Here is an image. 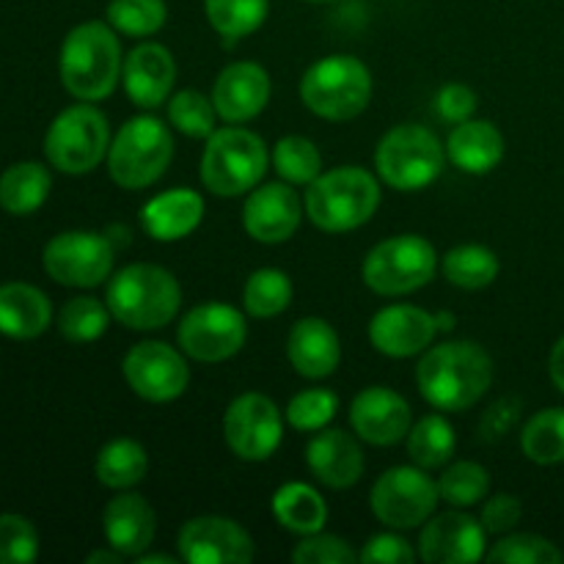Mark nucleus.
<instances>
[{
  "label": "nucleus",
  "mask_w": 564,
  "mask_h": 564,
  "mask_svg": "<svg viewBox=\"0 0 564 564\" xmlns=\"http://www.w3.org/2000/svg\"><path fill=\"white\" fill-rule=\"evenodd\" d=\"M53 306L42 290L22 281L0 286V334L9 339H36L50 328Z\"/></svg>",
  "instance_id": "cd10ccee"
},
{
  "label": "nucleus",
  "mask_w": 564,
  "mask_h": 564,
  "mask_svg": "<svg viewBox=\"0 0 564 564\" xmlns=\"http://www.w3.org/2000/svg\"><path fill=\"white\" fill-rule=\"evenodd\" d=\"M306 466L314 477L334 490L352 488L364 477V449L345 430H319L306 444Z\"/></svg>",
  "instance_id": "b1692460"
},
{
  "label": "nucleus",
  "mask_w": 564,
  "mask_h": 564,
  "mask_svg": "<svg viewBox=\"0 0 564 564\" xmlns=\"http://www.w3.org/2000/svg\"><path fill=\"white\" fill-rule=\"evenodd\" d=\"M518 416H521V402L505 397V400L494 402V405L482 413V419H479V435H482L485 441L501 438V435H507L516 427Z\"/></svg>",
  "instance_id": "8fccbe9b"
},
{
  "label": "nucleus",
  "mask_w": 564,
  "mask_h": 564,
  "mask_svg": "<svg viewBox=\"0 0 564 564\" xmlns=\"http://www.w3.org/2000/svg\"><path fill=\"white\" fill-rule=\"evenodd\" d=\"M207 20L220 36H251L268 20V0H204Z\"/></svg>",
  "instance_id": "4c0bfd02"
},
{
  "label": "nucleus",
  "mask_w": 564,
  "mask_h": 564,
  "mask_svg": "<svg viewBox=\"0 0 564 564\" xmlns=\"http://www.w3.org/2000/svg\"><path fill=\"white\" fill-rule=\"evenodd\" d=\"M308 3H328V0H308Z\"/></svg>",
  "instance_id": "6e6d98bb"
},
{
  "label": "nucleus",
  "mask_w": 564,
  "mask_h": 564,
  "mask_svg": "<svg viewBox=\"0 0 564 564\" xmlns=\"http://www.w3.org/2000/svg\"><path fill=\"white\" fill-rule=\"evenodd\" d=\"M97 479L102 488L132 490L143 482L149 471V455L138 441L113 438L99 449L97 455Z\"/></svg>",
  "instance_id": "7c9ffc66"
},
{
  "label": "nucleus",
  "mask_w": 564,
  "mask_h": 564,
  "mask_svg": "<svg viewBox=\"0 0 564 564\" xmlns=\"http://www.w3.org/2000/svg\"><path fill=\"white\" fill-rule=\"evenodd\" d=\"M477 102L479 99L471 86H466V83H446L435 94V113L444 121H449V124H460V121L474 119Z\"/></svg>",
  "instance_id": "de8ad7c7"
},
{
  "label": "nucleus",
  "mask_w": 564,
  "mask_h": 564,
  "mask_svg": "<svg viewBox=\"0 0 564 564\" xmlns=\"http://www.w3.org/2000/svg\"><path fill=\"white\" fill-rule=\"evenodd\" d=\"M441 501L457 510H468V507L482 505L488 499L490 490V474L474 460H457L446 468L438 477Z\"/></svg>",
  "instance_id": "58836bf2"
},
{
  "label": "nucleus",
  "mask_w": 564,
  "mask_h": 564,
  "mask_svg": "<svg viewBox=\"0 0 564 564\" xmlns=\"http://www.w3.org/2000/svg\"><path fill=\"white\" fill-rule=\"evenodd\" d=\"M105 17L121 36L147 39L165 25L169 9L163 0H110Z\"/></svg>",
  "instance_id": "ea45409f"
},
{
  "label": "nucleus",
  "mask_w": 564,
  "mask_h": 564,
  "mask_svg": "<svg viewBox=\"0 0 564 564\" xmlns=\"http://www.w3.org/2000/svg\"><path fill=\"white\" fill-rule=\"evenodd\" d=\"M301 99L314 116L328 121H350L367 110L372 99V75L356 55H328L303 72Z\"/></svg>",
  "instance_id": "39448f33"
},
{
  "label": "nucleus",
  "mask_w": 564,
  "mask_h": 564,
  "mask_svg": "<svg viewBox=\"0 0 564 564\" xmlns=\"http://www.w3.org/2000/svg\"><path fill=\"white\" fill-rule=\"evenodd\" d=\"M138 564H174V556H169V554H141L135 560Z\"/></svg>",
  "instance_id": "864d4df0"
},
{
  "label": "nucleus",
  "mask_w": 564,
  "mask_h": 564,
  "mask_svg": "<svg viewBox=\"0 0 564 564\" xmlns=\"http://www.w3.org/2000/svg\"><path fill=\"white\" fill-rule=\"evenodd\" d=\"M446 147L422 124H400L386 132L375 152L380 180L400 193H416L433 185L444 171Z\"/></svg>",
  "instance_id": "6e6552de"
},
{
  "label": "nucleus",
  "mask_w": 564,
  "mask_h": 564,
  "mask_svg": "<svg viewBox=\"0 0 564 564\" xmlns=\"http://www.w3.org/2000/svg\"><path fill=\"white\" fill-rule=\"evenodd\" d=\"M350 427L372 446H394L413 427L411 405L389 386H369L358 391L350 405Z\"/></svg>",
  "instance_id": "6ab92c4d"
},
{
  "label": "nucleus",
  "mask_w": 564,
  "mask_h": 564,
  "mask_svg": "<svg viewBox=\"0 0 564 564\" xmlns=\"http://www.w3.org/2000/svg\"><path fill=\"white\" fill-rule=\"evenodd\" d=\"M286 358L306 380H323L336 372L341 361V341L334 325L323 317H303L292 325L286 339Z\"/></svg>",
  "instance_id": "393cba45"
},
{
  "label": "nucleus",
  "mask_w": 564,
  "mask_h": 564,
  "mask_svg": "<svg viewBox=\"0 0 564 564\" xmlns=\"http://www.w3.org/2000/svg\"><path fill=\"white\" fill-rule=\"evenodd\" d=\"M105 303L110 317L130 330H158L174 323L182 306V286L160 264L135 262L110 275Z\"/></svg>",
  "instance_id": "7ed1b4c3"
},
{
  "label": "nucleus",
  "mask_w": 564,
  "mask_h": 564,
  "mask_svg": "<svg viewBox=\"0 0 564 564\" xmlns=\"http://www.w3.org/2000/svg\"><path fill=\"white\" fill-rule=\"evenodd\" d=\"M494 383V358L471 339L427 347L416 367V386L424 400L444 413L477 405Z\"/></svg>",
  "instance_id": "f257e3e1"
},
{
  "label": "nucleus",
  "mask_w": 564,
  "mask_h": 564,
  "mask_svg": "<svg viewBox=\"0 0 564 564\" xmlns=\"http://www.w3.org/2000/svg\"><path fill=\"white\" fill-rule=\"evenodd\" d=\"M441 270H444L446 281L460 290L477 292L494 284L499 279V257L490 251L488 246H477V242H466V246H455L452 251L444 253L441 259Z\"/></svg>",
  "instance_id": "473e14b6"
},
{
  "label": "nucleus",
  "mask_w": 564,
  "mask_h": 564,
  "mask_svg": "<svg viewBox=\"0 0 564 564\" xmlns=\"http://www.w3.org/2000/svg\"><path fill=\"white\" fill-rule=\"evenodd\" d=\"M39 556L36 527L25 516H0V564H31Z\"/></svg>",
  "instance_id": "c03bdc74"
},
{
  "label": "nucleus",
  "mask_w": 564,
  "mask_h": 564,
  "mask_svg": "<svg viewBox=\"0 0 564 564\" xmlns=\"http://www.w3.org/2000/svg\"><path fill=\"white\" fill-rule=\"evenodd\" d=\"M292 295L295 290L284 270L259 268L248 275L246 286H242V308L253 319H273L290 308Z\"/></svg>",
  "instance_id": "72a5a7b5"
},
{
  "label": "nucleus",
  "mask_w": 564,
  "mask_h": 564,
  "mask_svg": "<svg viewBox=\"0 0 564 564\" xmlns=\"http://www.w3.org/2000/svg\"><path fill=\"white\" fill-rule=\"evenodd\" d=\"M435 323H438V330H452L455 328V314L438 312L435 314Z\"/></svg>",
  "instance_id": "5fc2aeb1"
},
{
  "label": "nucleus",
  "mask_w": 564,
  "mask_h": 564,
  "mask_svg": "<svg viewBox=\"0 0 564 564\" xmlns=\"http://www.w3.org/2000/svg\"><path fill=\"white\" fill-rule=\"evenodd\" d=\"M485 560L496 564H562L564 554L551 540L540 534H505L494 549L485 554Z\"/></svg>",
  "instance_id": "37998d69"
},
{
  "label": "nucleus",
  "mask_w": 564,
  "mask_h": 564,
  "mask_svg": "<svg viewBox=\"0 0 564 564\" xmlns=\"http://www.w3.org/2000/svg\"><path fill=\"white\" fill-rule=\"evenodd\" d=\"M441 501L438 482L419 466H394L375 479L369 507L375 518L389 529L424 527L435 516Z\"/></svg>",
  "instance_id": "9b49d317"
},
{
  "label": "nucleus",
  "mask_w": 564,
  "mask_h": 564,
  "mask_svg": "<svg viewBox=\"0 0 564 564\" xmlns=\"http://www.w3.org/2000/svg\"><path fill=\"white\" fill-rule=\"evenodd\" d=\"M121 375L132 394L147 402H174L191 383L185 356L165 341H138L121 358Z\"/></svg>",
  "instance_id": "2eb2a0df"
},
{
  "label": "nucleus",
  "mask_w": 564,
  "mask_h": 564,
  "mask_svg": "<svg viewBox=\"0 0 564 564\" xmlns=\"http://www.w3.org/2000/svg\"><path fill=\"white\" fill-rule=\"evenodd\" d=\"M42 262L58 284L91 290L113 273V242L99 231H61L44 246Z\"/></svg>",
  "instance_id": "f8f14e48"
},
{
  "label": "nucleus",
  "mask_w": 564,
  "mask_h": 564,
  "mask_svg": "<svg viewBox=\"0 0 564 564\" xmlns=\"http://www.w3.org/2000/svg\"><path fill=\"white\" fill-rule=\"evenodd\" d=\"M303 209L306 207L301 196L286 182L257 185L248 193L246 207H242V226L251 240L279 246L295 235L303 220Z\"/></svg>",
  "instance_id": "a211bd4d"
},
{
  "label": "nucleus",
  "mask_w": 564,
  "mask_h": 564,
  "mask_svg": "<svg viewBox=\"0 0 564 564\" xmlns=\"http://www.w3.org/2000/svg\"><path fill=\"white\" fill-rule=\"evenodd\" d=\"M121 66L124 55L119 36L108 22H80L61 44V83L80 102H99L110 97L116 83L121 80Z\"/></svg>",
  "instance_id": "f03ea898"
},
{
  "label": "nucleus",
  "mask_w": 564,
  "mask_h": 564,
  "mask_svg": "<svg viewBox=\"0 0 564 564\" xmlns=\"http://www.w3.org/2000/svg\"><path fill=\"white\" fill-rule=\"evenodd\" d=\"M213 105L226 124H246L257 119L270 99V75L262 64L235 61L226 66L213 86Z\"/></svg>",
  "instance_id": "412c9836"
},
{
  "label": "nucleus",
  "mask_w": 564,
  "mask_h": 564,
  "mask_svg": "<svg viewBox=\"0 0 564 564\" xmlns=\"http://www.w3.org/2000/svg\"><path fill=\"white\" fill-rule=\"evenodd\" d=\"M169 121L174 130H180L182 135L187 138H209L218 127H215V119H218V110H215L213 97H204L202 91H193V88H185V91H176L169 97Z\"/></svg>",
  "instance_id": "a19ab883"
},
{
  "label": "nucleus",
  "mask_w": 564,
  "mask_h": 564,
  "mask_svg": "<svg viewBox=\"0 0 564 564\" xmlns=\"http://www.w3.org/2000/svg\"><path fill=\"white\" fill-rule=\"evenodd\" d=\"M521 449L538 466L564 463V408L534 413L521 430Z\"/></svg>",
  "instance_id": "f704fd0d"
},
{
  "label": "nucleus",
  "mask_w": 564,
  "mask_h": 564,
  "mask_svg": "<svg viewBox=\"0 0 564 564\" xmlns=\"http://www.w3.org/2000/svg\"><path fill=\"white\" fill-rule=\"evenodd\" d=\"M416 560V549L402 534L383 532L364 543L358 562L364 564H411Z\"/></svg>",
  "instance_id": "49530a36"
},
{
  "label": "nucleus",
  "mask_w": 564,
  "mask_h": 564,
  "mask_svg": "<svg viewBox=\"0 0 564 564\" xmlns=\"http://www.w3.org/2000/svg\"><path fill=\"white\" fill-rule=\"evenodd\" d=\"M549 375H551V380H554L556 389H560L562 394H564V336H562L560 341H556L554 350H551V356H549Z\"/></svg>",
  "instance_id": "3c124183"
},
{
  "label": "nucleus",
  "mask_w": 564,
  "mask_h": 564,
  "mask_svg": "<svg viewBox=\"0 0 564 564\" xmlns=\"http://www.w3.org/2000/svg\"><path fill=\"white\" fill-rule=\"evenodd\" d=\"M303 207L319 231L345 235V231L361 229L378 213L380 185L361 165H339V169L323 171L306 187Z\"/></svg>",
  "instance_id": "20e7f679"
},
{
  "label": "nucleus",
  "mask_w": 564,
  "mask_h": 564,
  "mask_svg": "<svg viewBox=\"0 0 564 564\" xmlns=\"http://www.w3.org/2000/svg\"><path fill=\"white\" fill-rule=\"evenodd\" d=\"M50 171L42 163H14L0 174V207L9 215H33L50 196Z\"/></svg>",
  "instance_id": "c756f323"
},
{
  "label": "nucleus",
  "mask_w": 564,
  "mask_h": 564,
  "mask_svg": "<svg viewBox=\"0 0 564 564\" xmlns=\"http://www.w3.org/2000/svg\"><path fill=\"white\" fill-rule=\"evenodd\" d=\"M248 336L246 317L229 303H202L182 317L176 341L193 361L220 364L242 350Z\"/></svg>",
  "instance_id": "ddd939ff"
},
{
  "label": "nucleus",
  "mask_w": 564,
  "mask_h": 564,
  "mask_svg": "<svg viewBox=\"0 0 564 564\" xmlns=\"http://www.w3.org/2000/svg\"><path fill=\"white\" fill-rule=\"evenodd\" d=\"M273 518L279 527H284L292 534H317L325 529L328 521V505H325L323 494L314 490L306 482H286L273 494Z\"/></svg>",
  "instance_id": "c85d7f7f"
},
{
  "label": "nucleus",
  "mask_w": 564,
  "mask_h": 564,
  "mask_svg": "<svg viewBox=\"0 0 564 564\" xmlns=\"http://www.w3.org/2000/svg\"><path fill=\"white\" fill-rule=\"evenodd\" d=\"M110 149L108 119L91 102L61 110L44 135V154L61 174L80 176L97 169Z\"/></svg>",
  "instance_id": "9d476101"
},
{
  "label": "nucleus",
  "mask_w": 564,
  "mask_h": 564,
  "mask_svg": "<svg viewBox=\"0 0 564 564\" xmlns=\"http://www.w3.org/2000/svg\"><path fill=\"white\" fill-rule=\"evenodd\" d=\"M438 334L435 314L411 303L380 308L369 323V341L389 358H413L427 350Z\"/></svg>",
  "instance_id": "aec40b11"
},
{
  "label": "nucleus",
  "mask_w": 564,
  "mask_h": 564,
  "mask_svg": "<svg viewBox=\"0 0 564 564\" xmlns=\"http://www.w3.org/2000/svg\"><path fill=\"white\" fill-rule=\"evenodd\" d=\"M224 438L240 460H270L284 438V416L270 397L248 391L235 397L226 408Z\"/></svg>",
  "instance_id": "4468645a"
},
{
  "label": "nucleus",
  "mask_w": 564,
  "mask_h": 564,
  "mask_svg": "<svg viewBox=\"0 0 564 564\" xmlns=\"http://www.w3.org/2000/svg\"><path fill=\"white\" fill-rule=\"evenodd\" d=\"M204 218V198L191 187L158 193L141 209V226L152 240L176 242L198 229Z\"/></svg>",
  "instance_id": "a878e982"
},
{
  "label": "nucleus",
  "mask_w": 564,
  "mask_h": 564,
  "mask_svg": "<svg viewBox=\"0 0 564 564\" xmlns=\"http://www.w3.org/2000/svg\"><path fill=\"white\" fill-rule=\"evenodd\" d=\"M455 427L441 413H427L408 433V457L413 460V466L424 468V471L444 468L455 457Z\"/></svg>",
  "instance_id": "2f4dec72"
},
{
  "label": "nucleus",
  "mask_w": 564,
  "mask_h": 564,
  "mask_svg": "<svg viewBox=\"0 0 564 564\" xmlns=\"http://www.w3.org/2000/svg\"><path fill=\"white\" fill-rule=\"evenodd\" d=\"M505 135L488 119H468L455 124L446 141V154L460 171L474 176L490 174L505 160Z\"/></svg>",
  "instance_id": "bb28decb"
},
{
  "label": "nucleus",
  "mask_w": 564,
  "mask_h": 564,
  "mask_svg": "<svg viewBox=\"0 0 564 564\" xmlns=\"http://www.w3.org/2000/svg\"><path fill=\"white\" fill-rule=\"evenodd\" d=\"M438 253L419 235H397L378 242L361 264V279L375 295L400 297L422 290L435 279Z\"/></svg>",
  "instance_id": "1a4fd4ad"
},
{
  "label": "nucleus",
  "mask_w": 564,
  "mask_h": 564,
  "mask_svg": "<svg viewBox=\"0 0 564 564\" xmlns=\"http://www.w3.org/2000/svg\"><path fill=\"white\" fill-rule=\"evenodd\" d=\"M110 323V308L108 303L97 301V297H72L64 303L58 312V330L66 341L72 345H88L97 341L99 336L108 330Z\"/></svg>",
  "instance_id": "e433bc0d"
},
{
  "label": "nucleus",
  "mask_w": 564,
  "mask_h": 564,
  "mask_svg": "<svg viewBox=\"0 0 564 564\" xmlns=\"http://www.w3.org/2000/svg\"><path fill=\"white\" fill-rule=\"evenodd\" d=\"M176 543L187 564H248L257 554L251 534L224 516L191 518Z\"/></svg>",
  "instance_id": "dca6fc26"
},
{
  "label": "nucleus",
  "mask_w": 564,
  "mask_h": 564,
  "mask_svg": "<svg viewBox=\"0 0 564 564\" xmlns=\"http://www.w3.org/2000/svg\"><path fill=\"white\" fill-rule=\"evenodd\" d=\"M127 556L121 554V551H116V549H99V551H91V554L86 556V564H121L124 562Z\"/></svg>",
  "instance_id": "603ef678"
},
{
  "label": "nucleus",
  "mask_w": 564,
  "mask_h": 564,
  "mask_svg": "<svg viewBox=\"0 0 564 564\" xmlns=\"http://www.w3.org/2000/svg\"><path fill=\"white\" fill-rule=\"evenodd\" d=\"M523 518V505L518 496L512 494H499L494 496V499H488L482 505V516H479V521H482L485 532L488 534H510L512 529L521 523Z\"/></svg>",
  "instance_id": "09e8293b"
},
{
  "label": "nucleus",
  "mask_w": 564,
  "mask_h": 564,
  "mask_svg": "<svg viewBox=\"0 0 564 564\" xmlns=\"http://www.w3.org/2000/svg\"><path fill=\"white\" fill-rule=\"evenodd\" d=\"M174 160V135L154 116L124 121L108 149V174L124 191H143L169 171Z\"/></svg>",
  "instance_id": "423d86ee"
},
{
  "label": "nucleus",
  "mask_w": 564,
  "mask_h": 564,
  "mask_svg": "<svg viewBox=\"0 0 564 564\" xmlns=\"http://www.w3.org/2000/svg\"><path fill=\"white\" fill-rule=\"evenodd\" d=\"M176 83V61L169 53V47L158 42H143L132 47L124 55V66H121V86H124L127 97L138 105V108H160L169 102L171 91Z\"/></svg>",
  "instance_id": "4be33fe9"
},
{
  "label": "nucleus",
  "mask_w": 564,
  "mask_h": 564,
  "mask_svg": "<svg viewBox=\"0 0 564 564\" xmlns=\"http://www.w3.org/2000/svg\"><path fill=\"white\" fill-rule=\"evenodd\" d=\"M102 534L110 549L138 560L152 549L154 534H158V516L141 494L119 490V496L110 499L102 512Z\"/></svg>",
  "instance_id": "5701e85b"
},
{
  "label": "nucleus",
  "mask_w": 564,
  "mask_h": 564,
  "mask_svg": "<svg viewBox=\"0 0 564 564\" xmlns=\"http://www.w3.org/2000/svg\"><path fill=\"white\" fill-rule=\"evenodd\" d=\"M273 169L286 185L308 187L323 174V154L303 135H284L273 147Z\"/></svg>",
  "instance_id": "c9c22d12"
},
{
  "label": "nucleus",
  "mask_w": 564,
  "mask_h": 564,
  "mask_svg": "<svg viewBox=\"0 0 564 564\" xmlns=\"http://www.w3.org/2000/svg\"><path fill=\"white\" fill-rule=\"evenodd\" d=\"M292 562L297 564H352L358 562V554L350 549V543L336 534H306L292 551Z\"/></svg>",
  "instance_id": "a18cd8bd"
},
{
  "label": "nucleus",
  "mask_w": 564,
  "mask_h": 564,
  "mask_svg": "<svg viewBox=\"0 0 564 564\" xmlns=\"http://www.w3.org/2000/svg\"><path fill=\"white\" fill-rule=\"evenodd\" d=\"M268 160V147L257 132L240 124L220 127L204 147L202 182L215 196H242L262 182Z\"/></svg>",
  "instance_id": "0eeeda50"
},
{
  "label": "nucleus",
  "mask_w": 564,
  "mask_h": 564,
  "mask_svg": "<svg viewBox=\"0 0 564 564\" xmlns=\"http://www.w3.org/2000/svg\"><path fill=\"white\" fill-rule=\"evenodd\" d=\"M485 534L479 518L452 507L424 523L419 556L427 564H474L485 560Z\"/></svg>",
  "instance_id": "f3484780"
},
{
  "label": "nucleus",
  "mask_w": 564,
  "mask_h": 564,
  "mask_svg": "<svg viewBox=\"0 0 564 564\" xmlns=\"http://www.w3.org/2000/svg\"><path fill=\"white\" fill-rule=\"evenodd\" d=\"M339 413V397L330 389H306L295 394L286 405V424L297 433H319Z\"/></svg>",
  "instance_id": "79ce46f5"
}]
</instances>
